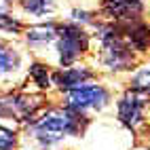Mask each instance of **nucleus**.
I'll return each mask as SVG.
<instances>
[{
    "mask_svg": "<svg viewBox=\"0 0 150 150\" xmlns=\"http://www.w3.org/2000/svg\"><path fill=\"white\" fill-rule=\"evenodd\" d=\"M85 125H87V118L78 110H72V108L51 110L34 123V135L42 146H53L62 142L66 135L83 133Z\"/></svg>",
    "mask_w": 150,
    "mask_h": 150,
    "instance_id": "f257e3e1",
    "label": "nucleus"
},
{
    "mask_svg": "<svg viewBox=\"0 0 150 150\" xmlns=\"http://www.w3.org/2000/svg\"><path fill=\"white\" fill-rule=\"evenodd\" d=\"M102 62L110 70H127L133 64V51L131 45L123 40L118 34V25L102 28Z\"/></svg>",
    "mask_w": 150,
    "mask_h": 150,
    "instance_id": "f03ea898",
    "label": "nucleus"
},
{
    "mask_svg": "<svg viewBox=\"0 0 150 150\" xmlns=\"http://www.w3.org/2000/svg\"><path fill=\"white\" fill-rule=\"evenodd\" d=\"M57 34H59V62L64 66H70L76 57H81L87 47H89V38L85 34L83 28H78L74 23H68V25H62L57 28Z\"/></svg>",
    "mask_w": 150,
    "mask_h": 150,
    "instance_id": "7ed1b4c3",
    "label": "nucleus"
},
{
    "mask_svg": "<svg viewBox=\"0 0 150 150\" xmlns=\"http://www.w3.org/2000/svg\"><path fill=\"white\" fill-rule=\"evenodd\" d=\"M108 91L99 85H81L68 91V108L72 110H78V112H85V110L93 108V110H99L108 104Z\"/></svg>",
    "mask_w": 150,
    "mask_h": 150,
    "instance_id": "20e7f679",
    "label": "nucleus"
},
{
    "mask_svg": "<svg viewBox=\"0 0 150 150\" xmlns=\"http://www.w3.org/2000/svg\"><path fill=\"white\" fill-rule=\"evenodd\" d=\"M142 110H144V97L129 89L118 102V118L125 127L133 129L142 123Z\"/></svg>",
    "mask_w": 150,
    "mask_h": 150,
    "instance_id": "39448f33",
    "label": "nucleus"
},
{
    "mask_svg": "<svg viewBox=\"0 0 150 150\" xmlns=\"http://www.w3.org/2000/svg\"><path fill=\"white\" fill-rule=\"evenodd\" d=\"M142 11H144V6L139 0H104V13L114 19L131 21Z\"/></svg>",
    "mask_w": 150,
    "mask_h": 150,
    "instance_id": "423d86ee",
    "label": "nucleus"
},
{
    "mask_svg": "<svg viewBox=\"0 0 150 150\" xmlns=\"http://www.w3.org/2000/svg\"><path fill=\"white\" fill-rule=\"evenodd\" d=\"M93 74L85 68H68L64 72H55L53 74V83L62 89V91H72V89L85 85V81H89Z\"/></svg>",
    "mask_w": 150,
    "mask_h": 150,
    "instance_id": "0eeeda50",
    "label": "nucleus"
},
{
    "mask_svg": "<svg viewBox=\"0 0 150 150\" xmlns=\"http://www.w3.org/2000/svg\"><path fill=\"white\" fill-rule=\"evenodd\" d=\"M125 34H127V40L129 45H131V49H135V51H144V49L150 47V28L146 23H139V21H133L123 25Z\"/></svg>",
    "mask_w": 150,
    "mask_h": 150,
    "instance_id": "6e6552de",
    "label": "nucleus"
},
{
    "mask_svg": "<svg viewBox=\"0 0 150 150\" xmlns=\"http://www.w3.org/2000/svg\"><path fill=\"white\" fill-rule=\"evenodd\" d=\"M57 36L55 23H40L28 30V42H51Z\"/></svg>",
    "mask_w": 150,
    "mask_h": 150,
    "instance_id": "1a4fd4ad",
    "label": "nucleus"
},
{
    "mask_svg": "<svg viewBox=\"0 0 150 150\" xmlns=\"http://www.w3.org/2000/svg\"><path fill=\"white\" fill-rule=\"evenodd\" d=\"M19 66V57L17 53L13 51V49L4 47L2 42H0V74L2 72H11V70H15Z\"/></svg>",
    "mask_w": 150,
    "mask_h": 150,
    "instance_id": "9d476101",
    "label": "nucleus"
},
{
    "mask_svg": "<svg viewBox=\"0 0 150 150\" xmlns=\"http://www.w3.org/2000/svg\"><path fill=\"white\" fill-rule=\"evenodd\" d=\"M131 91L144 95V93H150V68H142L139 72L133 76L131 81Z\"/></svg>",
    "mask_w": 150,
    "mask_h": 150,
    "instance_id": "9b49d317",
    "label": "nucleus"
},
{
    "mask_svg": "<svg viewBox=\"0 0 150 150\" xmlns=\"http://www.w3.org/2000/svg\"><path fill=\"white\" fill-rule=\"evenodd\" d=\"M21 6L32 15H45L53 11V2L51 0H21Z\"/></svg>",
    "mask_w": 150,
    "mask_h": 150,
    "instance_id": "f8f14e48",
    "label": "nucleus"
},
{
    "mask_svg": "<svg viewBox=\"0 0 150 150\" xmlns=\"http://www.w3.org/2000/svg\"><path fill=\"white\" fill-rule=\"evenodd\" d=\"M30 76H32V81L38 87H42V89L51 87V76H49V72H47V66H42V64H32Z\"/></svg>",
    "mask_w": 150,
    "mask_h": 150,
    "instance_id": "ddd939ff",
    "label": "nucleus"
},
{
    "mask_svg": "<svg viewBox=\"0 0 150 150\" xmlns=\"http://www.w3.org/2000/svg\"><path fill=\"white\" fill-rule=\"evenodd\" d=\"M17 144V135L6 127H0V150H13Z\"/></svg>",
    "mask_w": 150,
    "mask_h": 150,
    "instance_id": "4468645a",
    "label": "nucleus"
},
{
    "mask_svg": "<svg viewBox=\"0 0 150 150\" xmlns=\"http://www.w3.org/2000/svg\"><path fill=\"white\" fill-rule=\"evenodd\" d=\"M0 30H4V32H13V34H17V32H21V23H19L17 19L8 17L6 13H0Z\"/></svg>",
    "mask_w": 150,
    "mask_h": 150,
    "instance_id": "2eb2a0df",
    "label": "nucleus"
},
{
    "mask_svg": "<svg viewBox=\"0 0 150 150\" xmlns=\"http://www.w3.org/2000/svg\"><path fill=\"white\" fill-rule=\"evenodd\" d=\"M8 11V0H0V13H6Z\"/></svg>",
    "mask_w": 150,
    "mask_h": 150,
    "instance_id": "dca6fc26",
    "label": "nucleus"
}]
</instances>
